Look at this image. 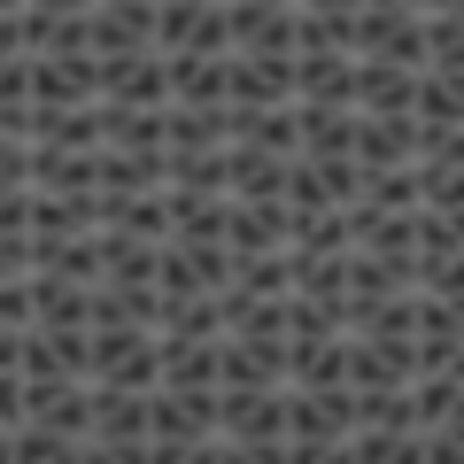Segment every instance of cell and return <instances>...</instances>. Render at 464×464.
I'll list each match as a JSON object with an SVG mask.
<instances>
[{
  "mask_svg": "<svg viewBox=\"0 0 464 464\" xmlns=\"http://www.w3.org/2000/svg\"><path fill=\"white\" fill-rule=\"evenodd\" d=\"M101 101H124V109H163L170 101V63L163 47H132V54H93Z\"/></svg>",
  "mask_w": 464,
  "mask_h": 464,
  "instance_id": "1",
  "label": "cell"
},
{
  "mask_svg": "<svg viewBox=\"0 0 464 464\" xmlns=\"http://www.w3.org/2000/svg\"><path fill=\"white\" fill-rule=\"evenodd\" d=\"M217 433V387H148V441H201Z\"/></svg>",
  "mask_w": 464,
  "mask_h": 464,
  "instance_id": "2",
  "label": "cell"
},
{
  "mask_svg": "<svg viewBox=\"0 0 464 464\" xmlns=\"http://www.w3.org/2000/svg\"><path fill=\"white\" fill-rule=\"evenodd\" d=\"M225 101L232 109H279V101H295V54H225Z\"/></svg>",
  "mask_w": 464,
  "mask_h": 464,
  "instance_id": "3",
  "label": "cell"
},
{
  "mask_svg": "<svg viewBox=\"0 0 464 464\" xmlns=\"http://www.w3.org/2000/svg\"><path fill=\"white\" fill-rule=\"evenodd\" d=\"M217 433L286 441V387H217Z\"/></svg>",
  "mask_w": 464,
  "mask_h": 464,
  "instance_id": "4",
  "label": "cell"
},
{
  "mask_svg": "<svg viewBox=\"0 0 464 464\" xmlns=\"http://www.w3.org/2000/svg\"><path fill=\"white\" fill-rule=\"evenodd\" d=\"M356 433V387H286V441Z\"/></svg>",
  "mask_w": 464,
  "mask_h": 464,
  "instance_id": "5",
  "label": "cell"
},
{
  "mask_svg": "<svg viewBox=\"0 0 464 464\" xmlns=\"http://www.w3.org/2000/svg\"><path fill=\"white\" fill-rule=\"evenodd\" d=\"M85 47L93 54L155 47V0H93V8H85Z\"/></svg>",
  "mask_w": 464,
  "mask_h": 464,
  "instance_id": "6",
  "label": "cell"
},
{
  "mask_svg": "<svg viewBox=\"0 0 464 464\" xmlns=\"http://www.w3.org/2000/svg\"><path fill=\"white\" fill-rule=\"evenodd\" d=\"M24 70H32V101H47V109H70V101H101L93 47H70V54H24Z\"/></svg>",
  "mask_w": 464,
  "mask_h": 464,
  "instance_id": "7",
  "label": "cell"
},
{
  "mask_svg": "<svg viewBox=\"0 0 464 464\" xmlns=\"http://www.w3.org/2000/svg\"><path fill=\"white\" fill-rule=\"evenodd\" d=\"M85 418H93V380H24V426L85 441Z\"/></svg>",
  "mask_w": 464,
  "mask_h": 464,
  "instance_id": "8",
  "label": "cell"
},
{
  "mask_svg": "<svg viewBox=\"0 0 464 464\" xmlns=\"http://www.w3.org/2000/svg\"><path fill=\"white\" fill-rule=\"evenodd\" d=\"M225 39H232V54H295V8L225 0Z\"/></svg>",
  "mask_w": 464,
  "mask_h": 464,
  "instance_id": "9",
  "label": "cell"
},
{
  "mask_svg": "<svg viewBox=\"0 0 464 464\" xmlns=\"http://www.w3.org/2000/svg\"><path fill=\"white\" fill-rule=\"evenodd\" d=\"M295 101H317V109H356V54H341V47H302V54H295Z\"/></svg>",
  "mask_w": 464,
  "mask_h": 464,
  "instance_id": "10",
  "label": "cell"
},
{
  "mask_svg": "<svg viewBox=\"0 0 464 464\" xmlns=\"http://www.w3.org/2000/svg\"><path fill=\"white\" fill-rule=\"evenodd\" d=\"M295 240V209L279 194L271 201H225V248L232 256H264V248H286Z\"/></svg>",
  "mask_w": 464,
  "mask_h": 464,
  "instance_id": "11",
  "label": "cell"
},
{
  "mask_svg": "<svg viewBox=\"0 0 464 464\" xmlns=\"http://www.w3.org/2000/svg\"><path fill=\"white\" fill-rule=\"evenodd\" d=\"M356 170H395L418 163V116H364L356 109V140H348Z\"/></svg>",
  "mask_w": 464,
  "mask_h": 464,
  "instance_id": "12",
  "label": "cell"
},
{
  "mask_svg": "<svg viewBox=\"0 0 464 464\" xmlns=\"http://www.w3.org/2000/svg\"><path fill=\"white\" fill-rule=\"evenodd\" d=\"M411 101H418V70L411 63L356 54V109L364 116H411Z\"/></svg>",
  "mask_w": 464,
  "mask_h": 464,
  "instance_id": "13",
  "label": "cell"
},
{
  "mask_svg": "<svg viewBox=\"0 0 464 464\" xmlns=\"http://www.w3.org/2000/svg\"><path fill=\"white\" fill-rule=\"evenodd\" d=\"M85 433H101V441H148V387L93 380V418H85Z\"/></svg>",
  "mask_w": 464,
  "mask_h": 464,
  "instance_id": "14",
  "label": "cell"
},
{
  "mask_svg": "<svg viewBox=\"0 0 464 464\" xmlns=\"http://www.w3.org/2000/svg\"><path fill=\"white\" fill-rule=\"evenodd\" d=\"M348 295H356V302H380V295H418V256L348 248Z\"/></svg>",
  "mask_w": 464,
  "mask_h": 464,
  "instance_id": "15",
  "label": "cell"
},
{
  "mask_svg": "<svg viewBox=\"0 0 464 464\" xmlns=\"http://www.w3.org/2000/svg\"><path fill=\"white\" fill-rule=\"evenodd\" d=\"M286 179V155H264L248 140H225V194L232 201H271Z\"/></svg>",
  "mask_w": 464,
  "mask_h": 464,
  "instance_id": "16",
  "label": "cell"
},
{
  "mask_svg": "<svg viewBox=\"0 0 464 464\" xmlns=\"http://www.w3.org/2000/svg\"><path fill=\"white\" fill-rule=\"evenodd\" d=\"M93 225H101L93 194H47V186H32V217H24L32 240H70V232H93Z\"/></svg>",
  "mask_w": 464,
  "mask_h": 464,
  "instance_id": "17",
  "label": "cell"
},
{
  "mask_svg": "<svg viewBox=\"0 0 464 464\" xmlns=\"http://www.w3.org/2000/svg\"><path fill=\"white\" fill-rule=\"evenodd\" d=\"M232 124H225V101L217 109H194V101H170L163 109V148L170 155H194V148H225Z\"/></svg>",
  "mask_w": 464,
  "mask_h": 464,
  "instance_id": "18",
  "label": "cell"
},
{
  "mask_svg": "<svg viewBox=\"0 0 464 464\" xmlns=\"http://www.w3.org/2000/svg\"><path fill=\"white\" fill-rule=\"evenodd\" d=\"M163 109H170V101H163ZM163 109H124V101H101V148L155 155V148H163Z\"/></svg>",
  "mask_w": 464,
  "mask_h": 464,
  "instance_id": "19",
  "label": "cell"
},
{
  "mask_svg": "<svg viewBox=\"0 0 464 464\" xmlns=\"http://www.w3.org/2000/svg\"><path fill=\"white\" fill-rule=\"evenodd\" d=\"M163 63H170V101H194V109L225 101V54H163Z\"/></svg>",
  "mask_w": 464,
  "mask_h": 464,
  "instance_id": "20",
  "label": "cell"
},
{
  "mask_svg": "<svg viewBox=\"0 0 464 464\" xmlns=\"http://www.w3.org/2000/svg\"><path fill=\"white\" fill-rule=\"evenodd\" d=\"M418 124H464V70H418V101H411Z\"/></svg>",
  "mask_w": 464,
  "mask_h": 464,
  "instance_id": "21",
  "label": "cell"
},
{
  "mask_svg": "<svg viewBox=\"0 0 464 464\" xmlns=\"http://www.w3.org/2000/svg\"><path fill=\"white\" fill-rule=\"evenodd\" d=\"M348 449H356V464H426V433H372V426H356Z\"/></svg>",
  "mask_w": 464,
  "mask_h": 464,
  "instance_id": "22",
  "label": "cell"
},
{
  "mask_svg": "<svg viewBox=\"0 0 464 464\" xmlns=\"http://www.w3.org/2000/svg\"><path fill=\"white\" fill-rule=\"evenodd\" d=\"M8 464H78V433L16 426V433H8Z\"/></svg>",
  "mask_w": 464,
  "mask_h": 464,
  "instance_id": "23",
  "label": "cell"
},
{
  "mask_svg": "<svg viewBox=\"0 0 464 464\" xmlns=\"http://www.w3.org/2000/svg\"><path fill=\"white\" fill-rule=\"evenodd\" d=\"M364 201H372V209H418V163L364 170Z\"/></svg>",
  "mask_w": 464,
  "mask_h": 464,
  "instance_id": "24",
  "label": "cell"
},
{
  "mask_svg": "<svg viewBox=\"0 0 464 464\" xmlns=\"http://www.w3.org/2000/svg\"><path fill=\"white\" fill-rule=\"evenodd\" d=\"M217 464H286V441H240V433H217Z\"/></svg>",
  "mask_w": 464,
  "mask_h": 464,
  "instance_id": "25",
  "label": "cell"
},
{
  "mask_svg": "<svg viewBox=\"0 0 464 464\" xmlns=\"http://www.w3.org/2000/svg\"><path fill=\"white\" fill-rule=\"evenodd\" d=\"M78 464H148V441H101V433H85Z\"/></svg>",
  "mask_w": 464,
  "mask_h": 464,
  "instance_id": "26",
  "label": "cell"
},
{
  "mask_svg": "<svg viewBox=\"0 0 464 464\" xmlns=\"http://www.w3.org/2000/svg\"><path fill=\"white\" fill-rule=\"evenodd\" d=\"M148 464H217V433H201V441H148Z\"/></svg>",
  "mask_w": 464,
  "mask_h": 464,
  "instance_id": "27",
  "label": "cell"
},
{
  "mask_svg": "<svg viewBox=\"0 0 464 464\" xmlns=\"http://www.w3.org/2000/svg\"><path fill=\"white\" fill-rule=\"evenodd\" d=\"M286 464H356V449H348V433H333V441H286Z\"/></svg>",
  "mask_w": 464,
  "mask_h": 464,
  "instance_id": "28",
  "label": "cell"
},
{
  "mask_svg": "<svg viewBox=\"0 0 464 464\" xmlns=\"http://www.w3.org/2000/svg\"><path fill=\"white\" fill-rule=\"evenodd\" d=\"M16 101H32V70L24 54H0V109H16Z\"/></svg>",
  "mask_w": 464,
  "mask_h": 464,
  "instance_id": "29",
  "label": "cell"
},
{
  "mask_svg": "<svg viewBox=\"0 0 464 464\" xmlns=\"http://www.w3.org/2000/svg\"><path fill=\"white\" fill-rule=\"evenodd\" d=\"M24 217H32V186L0 179V232H24Z\"/></svg>",
  "mask_w": 464,
  "mask_h": 464,
  "instance_id": "30",
  "label": "cell"
},
{
  "mask_svg": "<svg viewBox=\"0 0 464 464\" xmlns=\"http://www.w3.org/2000/svg\"><path fill=\"white\" fill-rule=\"evenodd\" d=\"M0 426H24V372H0Z\"/></svg>",
  "mask_w": 464,
  "mask_h": 464,
  "instance_id": "31",
  "label": "cell"
},
{
  "mask_svg": "<svg viewBox=\"0 0 464 464\" xmlns=\"http://www.w3.org/2000/svg\"><path fill=\"white\" fill-rule=\"evenodd\" d=\"M16 348H24V325H0V372H16Z\"/></svg>",
  "mask_w": 464,
  "mask_h": 464,
  "instance_id": "32",
  "label": "cell"
},
{
  "mask_svg": "<svg viewBox=\"0 0 464 464\" xmlns=\"http://www.w3.org/2000/svg\"><path fill=\"white\" fill-rule=\"evenodd\" d=\"M24 8H54V16H78V8H93V0H24Z\"/></svg>",
  "mask_w": 464,
  "mask_h": 464,
  "instance_id": "33",
  "label": "cell"
},
{
  "mask_svg": "<svg viewBox=\"0 0 464 464\" xmlns=\"http://www.w3.org/2000/svg\"><path fill=\"white\" fill-rule=\"evenodd\" d=\"M295 8H364V0H295Z\"/></svg>",
  "mask_w": 464,
  "mask_h": 464,
  "instance_id": "34",
  "label": "cell"
},
{
  "mask_svg": "<svg viewBox=\"0 0 464 464\" xmlns=\"http://www.w3.org/2000/svg\"><path fill=\"white\" fill-rule=\"evenodd\" d=\"M418 8H449V16H464V0H418Z\"/></svg>",
  "mask_w": 464,
  "mask_h": 464,
  "instance_id": "35",
  "label": "cell"
},
{
  "mask_svg": "<svg viewBox=\"0 0 464 464\" xmlns=\"http://www.w3.org/2000/svg\"><path fill=\"white\" fill-rule=\"evenodd\" d=\"M8 433H16V426H0V464H8Z\"/></svg>",
  "mask_w": 464,
  "mask_h": 464,
  "instance_id": "36",
  "label": "cell"
},
{
  "mask_svg": "<svg viewBox=\"0 0 464 464\" xmlns=\"http://www.w3.org/2000/svg\"><path fill=\"white\" fill-rule=\"evenodd\" d=\"M387 8H418V0H387Z\"/></svg>",
  "mask_w": 464,
  "mask_h": 464,
  "instance_id": "37",
  "label": "cell"
},
{
  "mask_svg": "<svg viewBox=\"0 0 464 464\" xmlns=\"http://www.w3.org/2000/svg\"><path fill=\"white\" fill-rule=\"evenodd\" d=\"M271 8H295V0H271Z\"/></svg>",
  "mask_w": 464,
  "mask_h": 464,
  "instance_id": "38",
  "label": "cell"
},
{
  "mask_svg": "<svg viewBox=\"0 0 464 464\" xmlns=\"http://www.w3.org/2000/svg\"><path fill=\"white\" fill-rule=\"evenodd\" d=\"M0 8H24V0H0Z\"/></svg>",
  "mask_w": 464,
  "mask_h": 464,
  "instance_id": "39",
  "label": "cell"
}]
</instances>
